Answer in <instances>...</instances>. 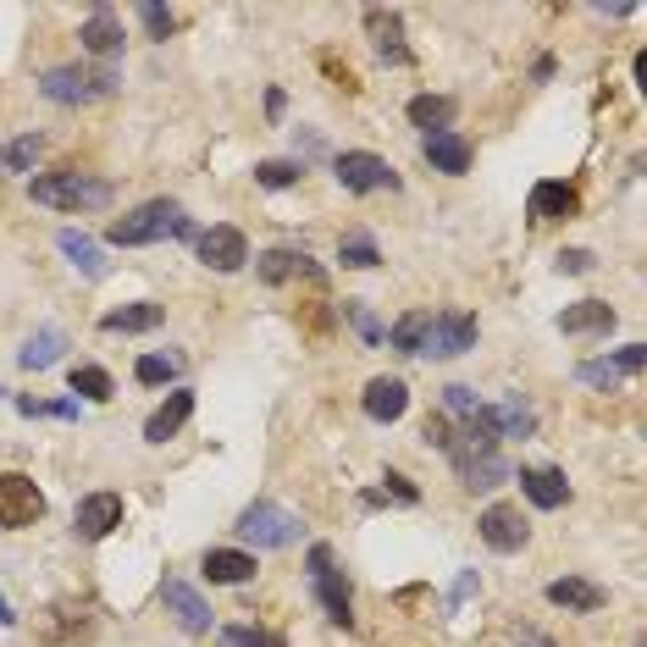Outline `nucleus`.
<instances>
[{
	"label": "nucleus",
	"mask_w": 647,
	"mask_h": 647,
	"mask_svg": "<svg viewBox=\"0 0 647 647\" xmlns=\"http://www.w3.org/2000/svg\"><path fill=\"white\" fill-rule=\"evenodd\" d=\"M520 492H526L537 509H565V503H570L565 471H548V465H526V471H520Z\"/></svg>",
	"instance_id": "23"
},
{
	"label": "nucleus",
	"mask_w": 647,
	"mask_h": 647,
	"mask_svg": "<svg viewBox=\"0 0 647 647\" xmlns=\"http://www.w3.org/2000/svg\"><path fill=\"white\" fill-rule=\"evenodd\" d=\"M427 332H432V311H410V316H399V322H393L388 337H393V349H399V354H421V349H427Z\"/></svg>",
	"instance_id": "31"
},
{
	"label": "nucleus",
	"mask_w": 647,
	"mask_h": 647,
	"mask_svg": "<svg viewBox=\"0 0 647 647\" xmlns=\"http://www.w3.org/2000/svg\"><path fill=\"white\" fill-rule=\"evenodd\" d=\"M343 311H349V322H354V332H360L365 343H376V337H382V322H376L365 305H343Z\"/></svg>",
	"instance_id": "40"
},
{
	"label": "nucleus",
	"mask_w": 647,
	"mask_h": 647,
	"mask_svg": "<svg viewBox=\"0 0 647 647\" xmlns=\"http://www.w3.org/2000/svg\"><path fill=\"white\" fill-rule=\"evenodd\" d=\"M255 272H261V283H266V288H277V283H288V277H305V283H316V288L326 283V272L305 255V249H266Z\"/></svg>",
	"instance_id": "13"
},
{
	"label": "nucleus",
	"mask_w": 647,
	"mask_h": 647,
	"mask_svg": "<svg viewBox=\"0 0 647 647\" xmlns=\"http://www.w3.org/2000/svg\"><path fill=\"white\" fill-rule=\"evenodd\" d=\"M72 393H84V399L106 404V399H111V376H106L100 365H78V371H72Z\"/></svg>",
	"instance_id": "34"
},
{
	"label": "nucleus",
	"mask_w": 647,
	"mask_h": 647,
	"mask_svg": "<svg viewBox=\"0 0 647 647\" xmlns=\"http://www.w3.org/2000/svg\"><path fill=\"white\" fill-rule=\"evenodd\" d=\"M337 261H343V266H354V272H371L382 255H376V244H371L365 233H354V238H343V244H337Z\"/></svg>",
	"instance_id": "33"
},
{
	"label": "nucleus",
	"mask_w": 647,
	"mask_h": 647,
	"mask_svg": "<svg viewBox=\"0 0 647 647\" xmlns=\"http://www.w3.org/2000/svg\"><path fill=\"white\" fill-rule=\"evenodd\" d=\"M33 205H50V210H100L111 205V183L106 177H84V171H39L28 183Z\"/></svg>",
	"instance_id": "2"
},
{
	"label": "nucleus",
	"mask_w": 647,
	"mask_h": 647,
	"mask_svg": "<svg viewBox=\"0 0 647 647\" xmlns=\"http://www.w3.org/2000/svg\"><path fill=\"white\" fill-rule=\"evenodd\" d=\"M421 156L438 166V171H449V177H465L471 171V139L454 134V128H443V134H427L421 139Z\"/></svg>",
	"instance_id": "17"
},
{
	"label": "nucleus",
	"mask_w": 647,
	"mask_h": 647,
	"mask_svg": "<svg viewBox=\"0 0 647 647\" xmlns=\"http://www.w3.org/2000/svg\"><path fill=\"white\" fill-rule=\"evenodd\" d=\"M222 643H227V647H288L277 631H261V626H227V631H222Z\"/></svg>",
	"instance_id": "37"
},
{
	"label": "nucleus",
	"mask_w": 647,
	"mask_h": 647,
	"mask_svg": "<svg viewBox=\"0 0 647 647\" xmlns=\"http://www.w3.org/2000/svg\"><path fill=\"white\" fill-rule=\"evenodd\" d=\"M643 360H647L643 343H626L615 360H581V365H576V382H587V388H615L620 376H637Z\"/></svg>",
	"instance_id": "15"
},
{
	"label": "nucleus",
	"mask_w": 647,
	"mask_h": 647,
	"mask_svg": "<svg viewBox=\"0 0 647 647\" xmlns=\"http://www.w3.org/2000/svg\"><path fill=\"white\" fill-rule=\"evenodd\" d=\"M514 643H520V647H553L542 631H537V626H514Z\"/></svg>",
	"instance_id": "44"
},
{
	"label": "nucleus",
	"mask_w": 647,
	"mask_h": 647,
	"mask_svg": "<svg viewBox=\"0 0 647 647\" xmlns=\"http://www.w3.org/2000/svg\"><path fill=\"white\" fill-rule=\"evenodd\" d=\"M465 349H477V316H465V311L432 316V332H427V349H421V354L454 360V354H465Z\"/></svg>",
	"instance_id": "9"
},
{
	"label": "nucleus",
	"mask_w": 647,
	"mask_h": 647,
	"mask_svg": "<svg viewBox=\"0 0 647 647\" xmlns=\"http://www.w3.org/2000/svg\"><path fill=\"white\" fill-rule=\"evenodd\" d=\"M360 410H365L371 421H399V415L410 410V388H404L399 376H371V382H365Z\"/></svg>",
	"instance_id": "19"
},
{
	"label": "nucleus",
	"mask_w": 647,
	"mask_h": 647,
	"mask_svg": "<svg viewBox=\"0 0 647 647\" xmlns=\"http://www.w3.org/2000/svg\"><path fill=\"white\" fill-rule=\"evenodd\" d=\"M609 326H615V305H604V300H581V305L559 311V332L565 337H598Z\"/></svg>",
	"instance_id": "25"
},
{
	"label": "nucleus",
	"mask_w": 647,
	"mask_h": 647,
	"mask_svg": "<svg viewBox=\"0 0 647 647\" xmlns=\"http://www.w3.org/2000/svg\"><path fill=\"white\" fill-rule=\"evenodd\" d=\"M443 404H449V410H454L460 421H471V415L482 410V404H477V393H471L465 382H454V388H443Z\"/></svg>",
	"instance_id": "39"
},
{
	"label": "nucleus",
	"mask_w": 647,
	"mask_h": 647,
	"mask_svg": "<svg viewBox=\"0 0 647 647\" xmlns=\"http://www.w3.org/2000/svg\"><path fill=\"white\" fill-rule=\"evenodd\" d=\"M117 526H122V498H117V492H89V498H78L72 531H78L84 542H100V537H111Z\"/></svg>",
	"instance_id": "10"
},
{
	"label": "nucleus",
	"mask_w": 647,
	"mask_h": 647,
	"mask_svg": "<svg viewBox=\"0 0 647 647\" xmlns=\"http://www.w3.org/2000/svg\"><path fill=\"white\" fill-rule=\"evenodd\" d=\"M6 626H17V615H11V604H6V592H0V631Z\"/></svg>",
	"instance_id": "46"
},
{
	"label": "nucleus",
	"mask_w": 647,
	"mask_h": 647,
	"mask_svg": "<svg viewBox=\"0 0 647 647\" xmlns=\"http://www.w3.org/2000/svg\"><path fill=\"white\" fill-rule=\"evenodd\" d=\"M161 604H166V615L188 631V637H205L210 631V604L188 587V581H166L161 587Z\"/></svg>",
	"instance_id": "14"
},
{
	"label": "nucleus",
	"mask_w": 647,
	"mask_h": 647,
	"mask_svg": "<svg viewBox=\"0 0 647 647\" xmlns=\"http://www.w3.org/2000/svg\"><path fill=\"white\" fill-rule=\"evenodd\" d=\"M134 376H139L145 388H166V382L183 376V354H139V360H134Z\"/></svg>",
	"instance_id": "32"
},
{
	"label": "nucleus",
	"mask_w": 647,
	"mask_h": 647,
	"mask_svg": "<svg viewBox=\"0 0 647 647\" xmlns=\"http://www.w3.org/2000/svg\"><path fill=\"white\" fill-rule=\"evenodd\" d=\"M78 39H84V50L89 56H117L122 50V17L111 11V6H95L89 17H84V28H78Z\"/></svg>",
	"instance_id": "18"
},
{
	"label": "nucleus",
	"mask_w": 647,
	"mask_h": 647,
	"mask_svg": "<svg viewBox=\"0 0 647 647\" xmlns=\"http://www.w3.org/2000/svg\"><path fill=\"white\" fill-rule=\"evenodd\" d=\"M410 122L427 128V134H443V128L454 122V100H449V95H415V100H410Z\"/></svg>",
	"instance_id": "30"
},
{
	"label": "nucleus",
	"mask_w": 647,
	"mask_h": 647,
	"mask_svg": "<svg viewBox=\"0 0 647 647\" xmlns=\"http://www.w3.org/2000/svg\"><path fill=\"white\" fill-rule=\"evenodd\" d=\"M161 238H194V222L177 199H150V205H139V210H128L106 227V244H117V249H145V244H161Z\"/></svg>",
	"instance_id": "1"
},
{
	"label": "nucleus",
	"mask_w": 647,
	"mask_h": 647,
	"mask_svg": "<svg viewBox=\"0 0 647 647\" xmlns=\"http://www.w3.org/2000/svg\"><path fill=\"white\" fill-rule=\"evenodd\" d=\"M365 28H371V39H376V56H382L388 67H404V61H410L399 11H382V6H371V11H365Z\"/></svg>",
	"instance_id": "20"
},
{
	"label": "nucleus",
	"mask_w": 647,
	"mask_h": 647,
	"mask_svg": "<svg viewBox=\"0 0 647 647\" xmlns=\"http://www.w3.org/2000/svg\"><path fill=\"white\" fill-rule=\"evenodd\" d=\"M576 205H581V199H576V188H570V183H537V188H531V199H526V210H531L537 222H570V216H576Z\"/></svg>",
	"instance_id": "26"
},
{
	"label": "nucleus",
	"mask_w": 647,
	"mask_h": 647,
	"mask_svg": "<svg viewBox=\"0 0 647 647\" xmlns=\"http://www.w3.org/2000/svg\"><path fill=\"white\" fill-rule=\"evenodd\" d=\"M194 255L210 266V272H238L244 261H249V238L238 233V227H227V222H216V227H205V233H194Z\"/></svg>",
	"instance_id": "8"
},
{
	"label": "nucleus",
	"mask_w": 647,
	"mask_h": 647,
	"mask_svg": "<svg viewBox=\"0 0 647 647\" xmlns=\"http://www.w3.org/2000/svg\"><path fill=\"white\" fill-rule=\"evenodd\" d=\"M39 156V134H22V139H11L6 150H0V171H28Z\"/></svg>",
	"instance_id": "36"
},
{
	"label": "nucleus",
	"mask_w": 647,
	"mask_h": 647,
	"mask_svg": "<svg viewBox=\"0 0 647 647\" xmlns=\"http://www.w3.org/2000/svg\"><path fill=\"white\" fill-rule=\"evenodd\" d=\"M56 249H61V255H67V261H72L89 283H100V277L111 272V266H106V255H100V244H95L89 233H78V227H61V233H56Z\"/></svg>",
	"instance_id": "24"
},
{
	"label": "nucleus",
	"mask_w": 647,
	"mask_h": 647,
	"mask_svg": "<svg viewBox=\"0 0 647 647\" xmlns=\"http://www.w3.org/2000/svg\"><path fill=\"white\" fill-rule=\"evenodd\" d=\"M61 349H67V332H61V326H39V332L22 343L17 365H22V371H50V365L61 360Z\"/></svg>",
	"instance_id": "28"
},
{
	"label": "nucleus",
	"mask_w": 647,
	"mask_h": 647,
	"mask_svg": "<svg viewBox=\"0 0 647 647\" xmlns=\"http://www.w3.org/2000/svg\"><path fill=\"white\" fill-rule=\"evenodd\" d=\"M117 72L111 67H50L45 78H39V95L45 100H56V106H89V100H106V95H117Z\"/></svg>",
	"instance_id": "3"
},
{
	"label": "nucleus",
	"mask_w": 647,
	"mask_h": 647,
	"mask_svg": "<svg viewBox=\"0 0 647 647\" xmlns=\"http://www.w3.org/2000/svg\"><path fill=\"white\" fill-rule=\"evenodd\" d=\"M548 604L565 609V615H598L604 609V587H592L581 576H559V581H548Z\"/></svg>",
	"instance_id": "21"
},
{
	"label": "nucleus",
	"mask_w": 647,
	"mask_h": 647,
	"mask_svg": "<svg viewBox=\"0 0 647 647\" xmlns=\"http://www.w3.org/2000/svg\"><path fill=\"white\" fill-rule=\"evenodd\" d=\"M477 587H482V581H477V570H465V576L454 581V592H449V604H465V598H471Z\"/></svg>",
	"instance_id": "43"
},
{
	"label": "nucleus",
	"mask_w": 647,
	"mask_h": 647,
	"mask_svg": "<svg viewBox=\"0 0 647 647\" xmlns=\"http://www.w3.org/2000/svg\"><path fill=\"white\" fill-rule=\"evenodd\" d=\"M332 171H337V183L349 188V194H376V188H399V171L382 161V156H371V150H343L337 161H332Z\"/></svg>",
	"instance_id": "7"
},
{
	"label": "nucleus",
	"mask_w": 647,
	"mask_h": 647,
	"mask_svg": "<svg viewBox=\"0 0 647 647\" xmlns=\"http://www.w3.org/2000/svg\"><path fill=\"white\" fill-rule=\"evenodd\" d=\"M45 514V492L22 471H0V531H22Z\"/></svg>",
	"instance_id": "6"
},
{
	"label": "nucleus",
	"mask_w": 647,
	"mask_h": 647,
	"mask_svg": "<svg viewBox=\"0 0 647 647\" xmlns=\"http://www.w3.org/2000/svg\"><path fill=\"white\" fill-rule=\"evenodd\" d=\"M166 322V305H150V300H139V305H122V311H106L100 326L106 332H156Z\"/></svg>",
	"instance_id": "29"
},
{
	"label": "nucleus",
	"mask_w": 647,
	"mask_h": 647,
	"mask_svg": "<svg viewBox=\"0 0 647 647\" xmlns=\"http://www.w3.org/2000/svg\"><path fill=\"white\" fill-rule=\"evenodd\" d=\"M382 482H388V492H393V498H399V503H415V498H421V492H415V487L404 482V477H399V471H388V477H382Z\"/></svg>",
	"instance_id": "42"
},
{
	"label": "nucleus",
	"mask_w": 647,
	"mask_h": 647,
	"mask_svg": "<svg viewBox=\"0 0 647 647\" xmlns=\"http://www.w3.org/2000/svg\"><path fill=\"white\" fill-rule=\"evenodd\" d=\"M188 415H194V388H171V399H166L150 421H145V443H166V438H177V432L188 427Z\"/></svg>",
	"instance_id": "22"
},
{
	"label": "nucleus",
	"mask_w": 647,
	"mask_h": 647,
	"mask_svg": "<svg viewBox=\"0 0 647 647\" xmlns=\"http://www.w3.org/2000/svg\"><path fill=\"white\" fill-rule=\"evenodd\" d=\"M205 576L216 587H244V581H255V553H244V548H210L205 553Z\"/></svg>",
	"instance_id": "27"
},
{
	"label": "nucleus",
	"mask_w": 647,
	"mask_h": 647,
	"mask_svg": "<svg viewBox=\"0 0 647 647\" xmlns=\"http://www.w3.org/2000/svg\"><path fill=\"white\" fill-rule=\"evenodd\" d=\"M477 415L492 438H531L537 432V410L526 399H498V404H482Z\"/></svg>",
	"instance_id": "16"
},
{
	"label": "nucleus",
	"mask_w": 647,
	"mask_h": 647,
	"mask_svg": "<svg viewBox=\"0 0 647 647\" xmlns=\"http://www.w3.org/2000/svg\"><path fill=\"white\" fill-rule=\"evenodd\" d=\"M449 460H454L460 482L471 487V492H487V487L509 482V465H503L498 449H449Z\"/></svg>",
	"instance_id": "12"
},
{
	"label": "nucleus",
	"mask_w": 647,
	"mask_h": 647,
	"mask_svg": "<svg viewBox=\"0 0 647 647\" xmlns=\"http://www.w3.org/2000/svg\"><path fill=\"white\" fill-rule=\"evenodd\" d=\"M477 531H482V542L492 548V553H514V548H526V520H520L514 503H487L482 520H477Z\"/></svg>",
	"instance_id": "11"
},
{
	"label": "nucleus",
	"mask_w": 647,
	"mask_h": 647,
	"mask_svg": "<svg viewBox=\"0 0 647 647\" xmlns=\"http://www.w3.org/2000/svg\"><path fill=\"white\" fill-rule=\"evenodd\" d=\"M283 106H288V95H283V89H266V117H272V122L283 117Z\"/></svg>",
	"instance_id": "45"
},
{
	"label": "nucleus",
	"mask_w": 647,
	"mask_h": 647,
	"mask_svg": "<svg viewBox=\"0 0 647 647\" xmlns=\"http://www.w3.org/2000/svg\"><path fill=\"white\" fill-rule=\"evenodd\" d=\"M300 177H305L300 161H261L255 166V183H261V188H294Z\"/></svg>",
	"instance_id": "35"
},
{
	"label": "nucleus",
	"mask_w": 647,
	"mask_h": 647,
	"mask_svg": "<svg viewBox=\"0 0 647 647\" xmlns=\"http://www.w3.org/2000/svg\"><path fill=\"white\" fill-rule=\"evenodd\" d=\"M559 272H570V277L592 272V249H565V255H559Z\"/></svg>",
	"instance_id": "41"
},
{
	"label": "nucleus",
	"mask_w": 647,
	"mask_h": 647,
	"mask_svg": "<svg viewBox=\"0 0 647 647\" xmlns=\"http://www.w3.org/2000/svg\"><path fill=\"white\" fill-rule=\"evenodd\" d=\"M238 537L255 542V548H294L300 542V514L272 503V498H255L244 514H238Z\"/></svg>",
	"instance_id": "4"
},
{
	"label": "nucleus",
	"mask_w": 647,
	"mask_h": 647,
	"mask_svg": "<svg viewBox=\"0 0 647 647\" xmlns=\"http://www.w3.org/2000/svg\"><path fill=\"white\" fill-rule=\"evenodd\" d=\"M311 592L322 598L332 626H343V631L354 626V615H349V581H343V570H332V548L326 542L311 548Z\"/></svg>",
	"instance_id": "5"
},
{
	"label": "nucleus",
	"mask_w": 647,
	"mask_h": 647,
	"mask_svg": "<svg viewBox=\"0 0 647 647\" xmlns=\"http://www.w3.org/2000/svg\"><path fill=\"white\" fill-rule=\"evenodd\" d=\"M139 22H145L150 39H166V33L177 28V11H166V6H139Z\"/></svg>",
	"instance_id": "38"
}]
</instances>
